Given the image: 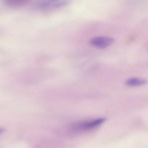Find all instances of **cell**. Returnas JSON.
<instances>
[{
  "mask_svg": "<svg viewBox=\"0 0 148 148\" xmlns=\"http://www.w3.org/2000/svg\"><path fill=\"white\" fill-rule=\"evenodd\" d=\"M146 80L144 79L136 77L131 78L126 80V84L128 86L135 87L144 85L146 84Z\"/></svg>",
  "mask_w": 148,
  "mask_h": 148,
  "instance_id": "277c9868",
  "label": "cell"
},
{
  "mask_svg": "<svg viewBox=\"0 0 148 148\" xmlns=\"http://www.w3.org/2000/svg\"><path fill=\"white\" fill-rule=\"evenodd\" d=\"M5 2L9 6L19 7L27 5L29 1L27 0H5Z\"/></svg>",
  "mask_w": 148,
  "mask_h": 148,
  "instance_id": "5b68a950",
  "label": "cell"
},
{
  "mask_svg": "<svg viewBox=\"0 0 148 148\" xmlns=\"http://www.w3.org/2000/svg\"><path fill=\"white\" fill-rule=\"evenodd\" d=\"M105 120L104 118H99L79 122L73 125L71 127L72 130L74 132H79L92 130L101 125Z\"/></svg>",
  "mask_w": 148,
  "mask_h": 148,
  "instance_id": "6da1fadb",
  "label": "cell"
},
{
  "mask_svg": "<svg viewBox=\"0 0 148 148\" xmlns=\"http://www.w3.org/2000/svg\"><path fill=\"white\" fill-rule=\"evenodd\" d=\"M112 38L106 37H96L90 40V43L92 46L100 49H104L110 46L114 42Z\"/></svg>",
  "mask_w": 148,
  "mask_h": 148,
  "instance_id": "3957f363",
  "label": "cell"
},
{
  "mask_svg": "<svg viewBox=\"0 0 148 148\" xmlns=\"http://www.w3.org/2000/svg\"><path fill=\"white\" fill-rule=\"evenodd\" d=\"M68 2L67 1H42L37 2L34 7L40 11H52L64 7L67 5Z\"/></svg>",
  "mask_w": 148,
  "mask_h": 148,
  "instance_id": "7a4b0ae2",
  "label": "cell"
}]
</instances>
